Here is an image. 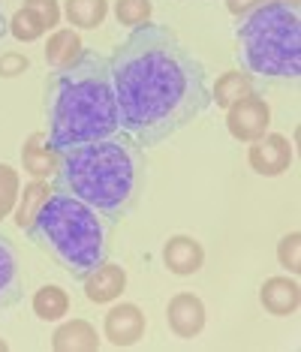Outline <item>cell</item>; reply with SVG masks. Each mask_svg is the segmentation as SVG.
<instances>
[{
  "label": "cell",
  "instance_id": "9a60e30c",
  "mask_svg": "<svg viewBox=\"0 0 301 352\" xmlns=\"http://www.w3.org/2000/svg\"><path fill=\"white\" fill-rule=\"evenodd\" d=\"M52 349L54 352H93L100 349L97 328L85 319H69V322L58 325V331L52 334Z\"/></svg>",
  "mask_w": 301,
  "mask_h": 352
},
{
  "label": "cell",
  "instance_id": "ba28073f",
  "mask_svg": "<svg viewBox=\"0 0 301 352\" xmlns=\"http://www.w3.org/2000/svg\"><path fill=\"white\" fill-rule=\"evenodd\" d=\"M166 322H169V331L175 338H199L205 328V304L199 295L193 292H178L169 298V307H166Z\"/></svg>",
  "mask_w": 301,
  "mask_h": 352
},
{
  "label": "cell",
  "instance_id": "5bb4252c",
  "mask_svg": "<svg viewBox=\"0 0 301 352\" xmlns=\"http://www.w3.org/2000/svg\"><path fill=\"white\" fill-rule=\"evenodd\" d=\"M58 163H60V154L49 145V139H45V133H30L25 148H21V166H25L27 175H34V178H54V172H58Z\"/></svg>",
  "mask_w": 301,
  "mask_h": 352
},
{
  "label": "cell",
  "instance_id": "484cf974",
  "mask_svg": "<svg viewBox=\"0 0 301 352\" xmlns=\"http://www.w3.org/2000/svg\"><path fill=\"white\" fill-rule=\"evenodd\" d=\"M27 69H30V60L25 54H19V52L0 54V78H15V76L27 73Z\"/></svg>",
  "mask_w": 301,
  "mask_h": 352
},
{
  "label": "cell",
  "instance_id": "52a82bcc",
  "mask_svg": "<svg viewBox=\"0 0 301 352\" xmlns=\"http://www.w3.org/2000/svg\"><path fill=\"white\" fill-rule=\"evenodd\" d=\"M247 163L256 175H265V178H277L289 169L292 163V145L287 135L280 133H265L263 139L250 142L247 151Z\"/></svg>",
  "mask_w": 301,
  "mask_h": 352
},
{
  "label": "cell",
  "instance_id": "d6986e66",
  "mask_svg": "<svg viewBox=\"0 0 301 352\" xmlns=\"http://www.w3.org/2000/svg\"><path fill=\"white\" fill-rule=\"evenodd\" d=\"M63 15L73 28L82 30H93L106 21L109 15V0H67L63 6Z\"/></svg>",
  "mask_w": 301,
  "mask_h": 352
},
{
  "label": "cell",
  "instance_id": "4fadbf2b",
  "mask_svg": "<svg viewBox=\"0 0 301 352\" xmlns=\"http://www.w3.org/2000/svg\"><path fill=\"white\" fill-rule=\"evenodd\" d=\"M85 283V295L93 304H109L115 298H121V292L126 289V271L115 262H102L97 271H91L88 277L82 280Z\"/></svg>",
  "mask_w": 301,
  "mask_h": 352
},
{
  "label": "cell",
  "instance_id": "4316f807",
  "mask_svg": "<svg viewBox=\"0 0 301 352\" xmlns=\"http://www.w3.org/2000/svg\"><path fill=\"white\" fill-rule=\"evenodd\" d=\"M263 0H226V10L235 15V19H241L244 12H250L253 6H259Z\"/></svg>",
  "mask_w": 301,
  "mask_h": 352
},
{
  "label": "cell",
  "instance_id": "f546056e",
  "mask_svg": "<svg viewBox=\"0 0 301 352\" xmlns=\"http://www.w3.org/2000/svg\"><path fill=\"white\" fill-rule=\"evenodd\" d=\"M283 3H292V6H298V0H283Z\"/></svg>",
  "mask_w": 301,
  "mask_h": 352
},
{
  "label": "cell",
  "instance_id": "f1b7e54d",
  "mask_svg": "<svg viewBox=\"0 0 301 352\" xmlns=\"http://www.w3.org/2000/svg\"><path fill=\"white\" fill-rule=\"evenodd\" d=\"M3 349H10V346H6V340H0V352H3Z\"/></svg>",
  "mask_w": 301,
  "mask_h": 352
},
{
  "label": "cell",
  "instance_id": "30bf717a",
  "mask_svg": "<svg viewBox=\"0 0 301 352\" xmlns=\"http://www.w3.org/2000/svg\"><path fill=\"white\" fill-rule=\"evenodd\" d=\"M25 295V280H21L19 250L6 235H0V310H10Z\"/></svg>",
  "mask_w": 301,
  "mask_h": 352
},
{
  "label": "cell",
  "instance_id": "603a6c76",
  "mask_svg": "<svg viewBox=\"0 0 301 352\" xmlns=\"http://www.w3.org/2000/svg\"><path fill=\"white\" fill-rule=\"evenodd\" d=\"M21 196V187H19V172L12 166L0 163V220L10 217V211L15 208Z\"/></svg>",
  "mask_w": 301,
  "mask_h": 352
},
{
  "label": "cell",
  "instance_id": "3957f363",
  "mask_svg": "<svg viewBox=\"0 0 301 352\" xmlns=\"http://www.w3.org/2000/svg\"><path fill=\"white\" fill-rule=\"evenodd\" d=\"M148 181L145 148L130 133H115L109 139L85 142L60 154L54 187L69 193L112 223L130 217Z\"/></svg>",
  "mask_w": 301,
  "mask_h": 352
},
{
  "label": "cell",
  "instance_id": "277c9868",
  "mask_svg": "<svg viewBox=\"0 0 301 352\" xmlns=\"http://www.w3.org/2000/svg\"><path fill=\"white\" fill-rule=\"evenodd\" d=\"M27 238L49 253L73 280H85L109 262L112 220L82 199L52 190L27 229Z\"/></svg>",
  "mask_w": 301,
  "mask_h": 352
},
{
  "label": "cell",
  "instance_id": "8992f818",
  "mask_svg": "<svg viewBox=\"0 0 301 352\" xmlns=\"http://www.w3.org/2000/svg\"><path fill=\"white\" fill-rule=\"evenodd\" d=\"M268 126H271V109L259 94H250L226 109V130L235 142L250 145V142L263 139Z\"/></svg>",
  "mask_w": 301,
  "mask_h": 352
},
{
  "label": "cell",
  "instance_id": "83f0119b",
  "mask_svg": "<svg viewBox=\"0 0 301 352\" xmlns=\"http://www.w3.org/2000/svg\"><path fill=\"white\" fill-rule=\"evenodd\" d=\"M6 30H10V21H6V15H3V3H0V39H3Z\"/></svg>",
  "mask_w": 301,
  "mask_h": 352
},
{
  "label": "cell",
  "instance_id": "6da1fadb",
  "mask_svg": "<svg viewBox=\"0 0 301 352\" xmlns=\"http://www.w3.org/2000/svg\"><path fill=\"white\" fill-rule=\"evenodd\" d=\"M121 130L157 148L211 109L208 69L163 25H142L109 58Z\"/></svg>",
  "mask_w": 301,
  "mask_h": 352
},
{
  "label": "cell",
  "instance_id": "d4e9b609",
  "mask_svg": "<svg viewBox=\"0 0 301 352\" xmlns=\"http://www.w3.org/2000/svg\"><path fill=\"white\" fill-rule=\"evenodd\" d=\"M25 6H27V10H34L39 19H43V25L49 28V30L60 21V6H58V0H25Z\"/></svg>",
  "mask_w": 301,
  "mask_h": 352
},
{
  "label": "cell",
  "instance_id": "9c48e42d",
  "mask_svg": "<svg viewBox=\"0 0 301 352\" xmlns=\"http://www.w3.org/2000/svg\"><path fill=\"white\" fill-rule=\"evenodd\" d=\"M102 334L109 338V343L118 349L133 346V343L142 340L145 334V314L136 307V304H115L112 310L102 319Z\"/></svg>",
  "mask_w": 301,
  "mask_h": 352
},
{
  "label": "cell",
  "instance_id": "7402d4cb",
  "mask_svg": "<svg viewBox=\"0 0 301 352\" xmlns=\"http://www.w3.org/2000/svg\"><path fill=\"white\" fill-rule=\"evenodd\" d=\"M115 15H118V25L142 28V25H148L150 15H154V3H150V0H118Z\"/></svg>",
  "mask_w": 301,
  "mask_h": 352
},
{
  "label": "cell",
  "instance_id": "7a4b0ae2",
  "mask_svg": "<svg viewBox=\"0 0 301 352\" xmlns=\"http://www.w3.org/2000/svg\"><path fill=\"white\" fill-rule=\"evenodd\" d=\"M45 139L63 151L121 133L112 63L100 52H82L76 63L52 69L45 78Z\"/></svg>",
  "mask_w": 301,
  "mask_h": 352
},
{
  "label": "cell",
  "instance_id": "8fae6325",
  "mask_svg": "<svg viewBox=\"0 0 301 352\" xmlns=\"http://www.w3.org/2000/svg\"><path fill=\"white\" fill-rule=\"evenodd\" d=\"M259 304L274 316H292L298 314L301 304V286L296 277H268L259 289Z\"/></svg>",
  "mask_w": 301,
  "mask_h": 352
},
{
  "label": "cell",
  "instance_id": "44dd1931",
  "mask_svg": "<svg viewBox=\"0 0 301 352\" xmlns=\"http://www.w3.org/2000/svg\"><path fill=\"white\" fill-rule=\"evenodd\" d=\"M45 30L49 28L43 25V19H39L34 10H27V6H21V10L10 19V34L19 39V43H34V39H39Z\"/></svg>",
  "mask_w": 301,
  "mask_h": 352
},
{
  "label": "cell",
  "instance_id": "2e32d148",
  "mask_svg": "<svg viewBox=\"0 0 301 352\" xmlns=\"http://www.w3.org/2000/svg\"><path fill=\"white\" fill-rule=\"evenodd\" d=\"M250 94H259L256 76L244 73V69H232V73H223L217 78L211 91V102H217V109H229L232 102L250 97Z\"/></svg>",
  "mask_w": 301,
  "mask_h": 352
},
{
  "label": "cell",
  "instance_id": "e0dca14e",
  "mask_svg": "<svg viewBox=\"0 0 301 352\" xmlns=\"http://www.w3.org/2000/svg\"><path fill=\"white\" fill-rule=\"evenodd\" d=\"M82 52H85L82 36H78L73 28L54 30L49 36V45H45V63H49L52 69H63V67H69V63H76Z\"/></svg>",
  "mask_w": 301,
  "mask_h": 352
},
{
  "label": "cell",
  "instance_id": "5b68a950",
  "mask_svg": "<svg viewBox=\"0 0 301 352\" xmlns=\"http://www.w3.org/2000/svg\"><path fill=\"white\" fill-rule=\"evenodd\" d=\"M235 58L256 78L301 76V19L298 6L283 0H263L235 25Z\"/></svg>",
  "mask_w": 301,
  "mask_h": 352
},
{
  "label": "cell",
  "instance_id": "7c38bea8",
  "mask_svg": "<svg viewBox=\"0 0 301 352\" xmlns=\"http://www.w3.org/2000/svg\"><path fill=\"white\" fill-rule=\"evenodd\" d=\"M163 262H166V268H169L172 274L190 277V274H196V271L202 268L205 250H202V244L196 241V238L175 235V238H169L166 247H163Z\"/></svg>",
  "mask_w": 301,
  "mask_h": 352
},
{
  "label": "cell",
  "instance_id": "cb8c5ba5",
  "mask_svg": "<svg viewBox=\"0 0 301 352\" xmlns=\"http://www.w3.org/2000/svg\"><path fill=\"white\" fill-rule=\"evenodd\" d=\"M301 235L298 232H289L287 238H280V244H277V259H280V265L289 271V274H298L301 271Z\"/></svg>",
  "mask_w": 301,
  "mask_h": 352
},
{
  "label": "cell",
  "instance_id": "ac0fdd59",
  "mask_svg": "<svg viewBox=\"0 0 301 352\" xmlns=\"http://www.w3.org/2000/svg\"><path fill=\"white\" fill-rule=\"evenodd\" d=\"M34 314L43 319V322H58L69 314V295L63 286L45 283L43 289L34 292Z\"/></svg>",
  "mask_w": 301,
  "mask_h": 352
},
{
  "label": "cell",
  "instance_id": "ffe728a7",
  "mask_svg": "<svg viewBox=\"0 0 301 352\" xmlns=\"http://www.w3.org/2000/svg\"><path fill=\"white\" fill-rule=\"evenodd\" d=\"M49 184H45L43 178H36L34 184H27L25 193H21V202H19V211H15V226L19 229H30V223H34V217L39 214V208H43V202L49 199Z\"/></svg>",
  "mask_w": 301,
  "mask_h": 352
}]
</instances>
